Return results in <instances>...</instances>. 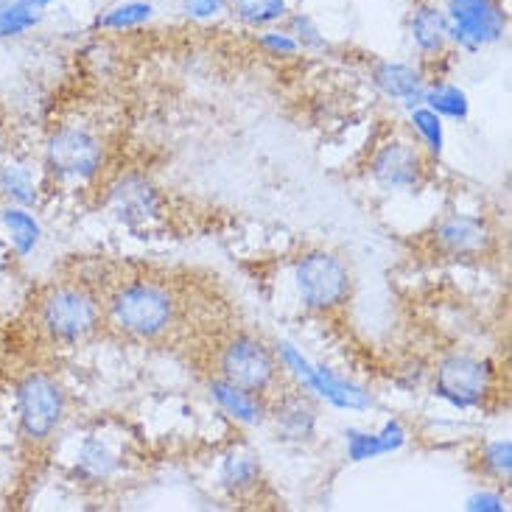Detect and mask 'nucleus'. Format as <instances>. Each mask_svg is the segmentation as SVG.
<instances>
[{
	"mask_svg": "<svg viewBox=\"0 0 512 512\" xmlns=\"http://www.w3.org/2000/svg\"><path fill=\"white\" fill-rule=\"evenodd\" d=\"M280 26L286 28L291 37H294V42L300 45V51L319 54V51H325V48H328V37H325V31L319 28L317 20H314L308 12H294V9H291L289 17H286Z\"/></svg>",
	"mask_w": 512,
	"mask_h": 512,
	"instance_id": "cd10ccee",
	"label": "nucleus"
},
{
	"mask_svg": "<svg viewBox=\"0 0 512 512\" xmlns=\"http://www.w3.org/2000/svg\"><path fill=\"white\" fill-rule=\"evenodd\" d=\"M448 40L462 54H482L499 45L510 28L504 0H445Z\"/></svg>",
	"mask_w": 512,
	"mask_h": 512,
	"instance_id": "1a4fd4ad",
	"label": "nucleus"
},
{
	"mask_svg": "<svg viewBox=\"0 0 512 512\" xmlns=\"http://www.w3.org/2000/svg\"><path fill=\"white\" fill-rule=\"evenodd\" d=\"M227 12L236 17L238 23L252 31L280 26L291 12L289 0H230Z\"/></svg>",
	"mask_w": 512,
	"mask_h": 512,
	"instance_id": "412c9836",
	"label": "nucleus"
},
{
	"mask_svg": "<svg viewBox=\"0 0 512 512\" xmlns=\"http://www.w3.org/2000/svg\"><path fill=\"white\" fill-rule=\"evenodd\" d=\"M216 375L241 389L272 398L283 381V364L277 350L255 333L238 331L216 350Z\"/></svg>",
	"mask_w": 512,
	"mask_h": 512,
	"instance_id": "20e7f679",
	"label": "nucleus"
},
{
	"mask_svg": "<svg viewBox=\"0 0 512 512\" xmlns=\"http://www.w3.org/2000/svg\"><path fill=\"white\" fill-rule=\"evenodd\" d=\"M431 157L415 138H389L370 154V180L384 194H412L429 180Z\"/></svg>",
	"mask_w": 512,
	"mask_h": 512,
	"instance_id": "9d476101",
	"label": "nucleus"
},
{
	"mask_svg": "<svg viewBox=\"0 0 512 512\" xmlns=\"http://www.w3.org/2000/svg\"><path fill=\"white\" fill-rule=\"evenodd\" d=\"M255 45L266 51L269 56H297L300 54V45L294 42L289 31L283 26H272V28H261L255 31Z\"/></svg>",
	"mask_w": 512,
	"mask_h": 512,
	"instance_id": "c85d7f7f",
	"label": "nucleus"
},
{
	"mask_svg": "<svg viewBox=\"0 0 512 512\" xmlns=\"http://www.w3.org/2000/svg\"><path fill=\"white\" fill-rule=\"evenodd\" d=\"M294 289L300 305L311 314H333L342 311L353 297V275L347 263L331 250H305L294 261Z\"/></svg>",
	"mask_w": 512,
	"mask_h": 512,
	"instance_id": "423d86ee",
	"label": "nucleus"
},
{
	"mask_svg": "<svg viewBox=\"0 0 512 512\" xmlns=\"http://www.w3.org/2000/svg\"><path fill=\"white\" fill-rule=\"evenodd\" d=\"M0 194L12 205L34 208L40 202V182L26 163H6L0 168Z\"/></svg>",
	"mask_w": 512,
	"mask_h": 512,
	"instance_id": "b1692460",
	"label": "nucleus"
},
{
	"mask_svg": "<svg viewBox=\"0 0 512 512\" xmlns=\"http://www.w3.org/2000/svg\"><path fill=\"white\" fill-rule=\"evenodd\" d=\"M409 129L420 143V149L429 154L431 163L440 160L445 152V121L434 110H429L426 104H417L409 112Z\"/></svg>",
	"mask_w": 512,
	"mask_h": 512,
	"instance_id": "393cba45",
	"label": "nucleus"
},
{
	"mask_svg": "<svg viewBox=\"0 0 512 512\" xmlns=\"http://www.w3.org/2000/svg\"><path fill=\"white\" fill-rule=\"evenodd\" d=\"M370 82L378 90V96L406 104L409 110L423 104V93L429 84V73L423 65L401 62V59H378L370 68Z\"/></svg>",
	"mask_w": 512,
	"mask_h": 512,
	"instance_id": "4468645a",
	"label": "nucleus"
},
{
	"mask_svg": "<svg viewBox=\"0 0 512 512\" xmlns=\"http://www.w3.org/2000/svg\"><path fill=\"white\" fill-rule=\"evenodd\" d=\"M107 208L124 227L138 230V227H149L163 216L166 199H163V191L146 174L129 171L110 185Z\"/></svg>",
	"mask_w": 512,
	"mask_h": 512,
	"instance_id": "f8f14e48",
	"label": "nucleus"
},
{
	"mask_svg": "<svg viewBox=\"0 0 512 512\" xmlns=\"http://www.w3.org/2000/svg\"><path fill=\"white\" fill-rule=\"evenodd\" d=\"M28 3H31V6H37V9H42V12H45V9H48L51 3H56V0H28Z\"/></svg>",
	"mask_w": 512,
	"mask_h": 512,
	"instance_id": "2f4dec72",
	"label": "nucleus"
},
{
	"mask_svg": "<svg viewBox=\"0 0 512 512\" xmlns=\"http://www.w3.org/2000/svg\"><path fill=\"white\" fill-rule=\"evenodd\" d=\"M434 250L451 261H479L496 247V230L485 216L473 213H448L431 230Z\"/></svg>",
	"mask_w": 512,
	"mask_h": 512,
	"instance_id": "9b49d317",
	"label": "nucleus"
},
{
	"mask_svg": "<svg viewBox=\"0 0 512 512\" xmlns=\"http://www.w3.org/2000/svg\"><path fill=\"white\" fill-rule=\"evenodd\" d=\"M277 359L283 364V373L297 381V387L311 392L317 401H325L333 409L342 412H367L373 409V395L356 381H350L345 375L333 373L325 364H314L305 356L303 350L291 342H277Z\"/></svg>",
	"mask_w": 512,
	"mask_h": 512,
	"instance_id": "0eeeda50",
	"label": "nucleus"
},
{
	"mask_svg": "<svg viewBox=\"0 0 512 512\" xmlns=\"http://www.w3.org/2000/svg\"><path fill=\"white\" fill-rule=\"evenodd\" d=\"M0 227L9 238L12 250L20 255V258H28L31 252H37V247L42 244V224L40 219L31 213V208H23V205H12L6 202L0 208Z\"/></svg>",
	"mask_w": 512,
	"mask_h": 512,
	"instance_id": "6ab92c4d",
	"label": "nucleus"
},
{
	"mask_svg": "<svg viewBox=\"0 0 512 512\" xmlns=\"http://www.w3.org/2000/svg\"><path fill=\"white\" fill-rule=\"evenodd\" d=\"M210 401L222 409L230 420H236L241 426H261L266 423V409H269V398H263L258 392L241 389L230 381H224L219 375H213L208 381Z\"/></svg>",
	"mask_w": 512,
	"mask_h": 512,
	"instance_id": "f3484780",
	"label": "nucleus"
},
{
	"mask_svg": "<svg viewBox=\"0 0 512 512\" xmlns=\"http://www.w3.org/2000/svg\"><path fill=\"white\" fill-rule=\"evenodd\" d=\"M406 34L423 62L440 59L451 48L448 20H445L443 6H437L434 0H417L412 6L409 20H406Z\"/></svg>",
	"mask_w": 512,
	"mask_h": 512,
	"instance_id": "2eb2a0df",
	"label": "nucleus"
},
{
	"mask_svg": "<svg viewBox=\"0 0 512 512\" xmlns=\"http://www.w3.org/2000/svg\"><path fill=\"white\" fill-rule=\"evenodd\" d=\"M479 473L493 479L496 485H507L512 479V443L507 437L501 440H490L479 448V457H476Z\"/></svg>",
	"mask_w": 512,
	"mask_h": 512,
	"instance_id": "bb28decb",
	"label": "nucleus"
},
{
	"mask_svg": "<svg viewBox=\"0 0 512 512\" xmlns=\"http://www.w3.org/2000/svg\"><path fill=\"white\" fill-rule=\"evenodd\" d=\"M266 420L272 423L275 440L286 445H305L314 443L319 429V406L317 398L303 387L275 392V398H269Z\"/></svg>",
	"mask_w": 512,
	"mask_h": 512,
	"instance_id": "ddd939ff",
	"label": "nucleus"
},
{
	"mask_svg": "<svg viewBox=\"0 0 512 512\" xmlns=\"http://www.w3.org/2000/svg\"><path fill=\"white\" fill-rule=\"evenodd\" d=\"M45 12L28 0H0V42L20 40L42 26Z\"/></svg>",
	"mask_w": 512,
	"mask_h": 512,
	"instance_id": "a878e982",
	"label": "nucleus"
},
{
	"mask_svg": "<svg viewBox=\"0 0 512 512\" xmlns=\"http://www.w3.org/2000/svg\"><path fill=\"white\" fill-rule=\"evenodd\" d=\"M104 325V303L84 283H56L37 300V328L54 345L76 347Z\"/></svg>",
	"mask_w": 512,
	"mask_h": 512,
	"instance_id": "f03ea898",
	"label": "nucleus"
},
{
	"mask_svg": "<svg viewBox=\"0 0 512 512\" xmlns=\"http://www.w3.org/2000/svg\"><path fill=\"white\" fill-rule=\"evenodd\" d=\"M263 485L261 459L247 448H230L219 465V487L233 501H244L255 496Z\"/></svg>",
	"mask_w": 512,
	"mask_h": 512,
	"instance_id": "a211bd4d",
	"label": "nucleus"
},
{
	"mask_svg": "<svg viewBox=\"0 0 512 512\" xmlns=\"http://www.w3.org/2000/svg\"><path fill=\"white\" fill-rule=\"evenodd\" d=\"M496 364L485 356L448 350L431 367V392L451 409H482L496 395Z\"/></svg>",
	"mask_w": 512,
	"mask_h": 512,
	"instance_id": "39448f33",
	"label": "nucleus"
},
{
	"mask_svg": "<svg viewBox=\"0 0 512 512\" xmlns=\"http://www.w3.org/2000/svg\"><path fill=\"white\" fill-rule=\"evenodd\" d=\"M465 510H485V512H504L507 510V499L501 496L499 490H482V493H473L465 501Z\"/></svg>",
	"mask_w": 512,
	"mask_h": 512,
	"instance_id": "7c9ffc66",
	"label": "nucleus"
},
{
	"mask_svg": "<svg viewBox=\"0 0 512 512\" xmlns=\"http://www.w3.org/2000/svg\"><path fill=\"white\" fill-rule=\"evenodd\" d=\"M154 14H157V9H154L152 0H118V3H112V6H107L104 12L98 14L96 28L115 31V34L135 31V28L152 23Z\"/></svg>",
	"mask_w": 512,
	"mask_h": 512,
	"instance_id": "4be33fe9",
	"label": "nucleus"
},
{
	"mask_svg": "<svg viewBox=\"0 0 512 512\" xmlns=\"http://www.w3.org/2000/svg\"><path fill=\"white\" fill-rule=\"evenodd\" d=\"M409 443V431L401 420H387L378 431L347 429L345 431V454L350 462H370L387 454H398L403 445Z\"/></svg>",
	"mask_w": 512,
	"mask_h": 512,
	"instance_id": "dca6fc26",
	"label": "nucleus"
},
{
	"mask_svg": "<svg viewBox=\"0 0 512 512\" xmlns=\"http://www.w3.org/2000/svg\"><path fill=\"white\" fill-rule=\"evenodd\" d=\"M121 468V459L112 451V445L101 437H87L79 445V454H76V476L87 482V485H101L112 479Z\"/></svg>",
	"mask_w": 512,
	"mask_h": 512,
	"instance_id": "aec40b11",
	"label": "nucleus"
},
{
	"mask_svg": "<svg viewBox=\"0 0 512 512\" xmlns=\"http://www.w3.org/2000/svg\"><path fill=\"white\" fill-rule=\"evenodd\" d=\"M423 104L434 110L443 121H468L471 118V98L454 82H429L423 93Z\"/></svg>",
	"mask_w": 512,
	"mask_h": 512,
	"instance_id": "5701e85b",
	"label": "nucleus"
},
{
	"mask_svg": "<svg viewBox=\"0 0 512 512\" xmlns=\"http://www.w3.org/2000/svg\"><path fill=\"white\" fill-rule=\"evenodd\" d=\"M14 412L23 443H51L68 420V389L51 373L31 370L14 387Z\"/></svg>",
	"mask_w": 512,
	"mask_h": 512,
	"instance_id": "7ed1b4c3",
	"label": "nucleus"
},
{
	"mask_svg": "<svg viewBox=\"0 0 512 512\" xmlns=\"http://www.w3.org/2000/svg\"><path fill=\"white\" fill-rule=\"evenodd\" d=\"M227 3L230 0H180V9L194 23H210L227 14Z\"/></svg>",
	"mask_w": 512,
	"mask_h": 512,
	"instance_id": "c756f323",
	"label": "nucleus"
},
{
	"mask_svg": "<svg viewBox=\"0 0 512 512\" xmlns=\"http://www.w3.org/2000/svg\"><path fill=\"white\" fill-rule=\"evenodd\" d=\"M42 168L56 182L82 185L96 180L104 168V140L87 126H59L45 140Z\"/></svg>",
	"mask_w": 512,
	"mask_h": 512,
	"instance_id": "6e6552de",
	"label": "nucleus"
},
{
	"mask_svg": "<svg viewBox=\"0 0 512 512\" xmlns=\"http://www.w3.org/2000/svg\"><path fill=\"white\" fill-rule=\"evenodd\" d=\"M104 322L129 342L154 345L177 328L180 300L163 280L129 277L110 291L104 303Z\"/></svg>",
	"mask_w": 512,
	"mask_h": 512,
	"instance_id": "f257e3e1",
	"label": "nucleus"
}]
</instances>
